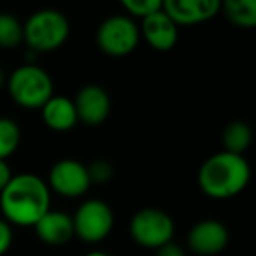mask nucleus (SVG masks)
<instances>
[{"mask_svg": "<svg viewBox=\"0 0 256 256\" xmlns=\"http://www.w3.org/2000/svg\"><path fill=\"white\" fill-rule=\"evenodd\" d=\"M156 256H186V254H184V249H182L181 246L170 240L156 249Z\"/></svg>", "mask_w": 256, "mask_h": 256, "instance_id": "22", "label": "nucleus"}, {"mask_svg": "<svg viewBox=\"0 0 256 256\" xmlns=\"http://www.w3.org/2000/svg\"><path fill=\"white\" fill-rule=\"evenodd\" d=\"M88 170V176H90V182H98V184H104L107 182L110 178H112V165L106 160H96L93 164H90L86 167Z\"/></svg>", "mask_w": 256, "mask_h": 256, "instance_id": "20", "label": "nucleus"}, {"mask_svg": "<svg viewBox=\"0 0 256 256\" xmlns=\"http://www.w3.org/2000/svg\"><path fill=\"white\" fill-rule=\"evenodd\" d=\"M12 174H11V167L6 160H0V192L6 188L9 181H11Z\"/></svg>", "mask_w": 256, "mask_h": 256, "instance_id": "23", "label": "nucleus"}, {"mask_svg": "<svg viewBox=\"0 0 256 256\" xmlns=\"http://www.w3.org/2000/svg\"><path fill=\"white\" fill-rule=\"evenodd\" d=\"M36 234L42 242L51 246L67 244L74 235V224L72 216L62 212V210H48L36 224Z\"/></svg>", "mask_w": 256, "mask_h": 256, "instance_id": "13", "label": "nucleus"}, {"mask_svg": "<svg viewBox=\"0 0 256 256\" xmlns=\"http://www.w3.org/2000/svg\"><path fill=\"white\" fill-rule=\"evenodd\" d=\"M23 40V23L9 12H0V48H16Z\"/></svg>", "mask_w": 256, "mask_h": 256, "instance_id": "18", "label": "nucleus"}, {"mask_svg": "<svg viewBox=\"0 0 256 256\" xmlns=\"http://www.w3.org/2000/svg\"><path fill=\"white\" fill-rule=\"evenodd\" d=\"M50 186L36 174L12 176L0 192V210L9 224L34 226L50 210Z\"/></svg>", "mask_w": 256, "mask_h": 256, "instance_id": "1", "label": "nucleus"}, {"mask_svg": "<svg viewBox=\"0 0 256 256\" xmlns=\"http://www.w3.org/2000/svg\"><path fill=\"white\" fill-rule=\"evenodd\" d=\"M139 32L153 50L168 51L178 42V25L164 12V9L146 16Z\"/></svg>", "mask_w": 256, "mask_h": 256, "instance_id": "12", "label": "nucleus"}, {"mask_svg": "<svg viewBox=\"0 0 256 256\" xmlns=\"http://www.w3.org/2000/svg\"><path fill=\"white\" fill-rule=\"evenodd\" d=\"M252 139L251 128L244 121H232L223 130V151L234 154H242L249 148Z\"/></svg>", "mask_w": 256, "mask_h": 256, "instance_id": "16", "label": "nucleus"}, {"mask_svg": "<svg viewBox=\"0 0 256 256\" xmlns=\"http://www.w3.org/2000/svg\"><path fill=\"white\" fill-rule=\"evenodd\" d=\"M72 224H74V235H78L82 242L95 244L104 240L112 230V209L102 200H86L72 216Z\"/></svg>", "mask_w": 256, "mask_h": 256, "instance_id": "7", "label": "nucleus"}, {"mask_svg": "<svg viewBox=\"0 0 256 256\" xmlns=\"http://www.w3.org/2000/svg\"><path fill=\"white\" fill-rule=\"evenodd\" d=\"M140 39L139 26L130 16L114 14L106 18L96 30V44L110 56H124L132 53Z\"/></svg>", "mask_w": 256, "mask_h": 256, "instance_id": "6", "label": "nucleus"}, {"mask_svg": "<svg viewBox=\"0 0 256 256\" xmlns=\"http://www.w3.org/2000/svg\"><path fill=\"white\" fill-rule=\"evenodd\" d=\"M251 168L242 154L228 151L209 156L198 170V186L210 198H230L248 186Z\"/></svg>", "mask_w": 256, "mask_h": 256, "instance_id": "2", "label": "nucleus"}, {"mask_svg": "<svg viewBox=\"0 0 256 256\" xmlns=\"http://www.w3.org/2000/svg\"><path fill=\"white\" fill-rule=\"evenodd\" d=\"M84 256H110V254H107V252H104V251H92Z\"/></svg>", "mask_w": 256, "mask_h": 256, "instance_id": "24", "label": "nucleus"}, {"mask_svg": "<svg viewBox=\"0 0 256 256\" xmlns=\"http://www.w3.org/2000/svg\"><path fill=\"white\" fill-rule=\"evenodd\" d=\"M8 90L16 104L28 109H40L53 96V79L39 65L25 64L11 72Z\"/></svg>", "mask_w": 256, "mask_h": 256, "instance_id": "3", "label": "nucleus"}, {"mask_svg": "<svg viewBox=\"0 0 256 256\" xmlns=\"http://www.w3.org/2000/svg\"><path fill=\"white\" fill-rule=\"evenodd\" d=\"M40 114L46 123L54 132H68L78 123V114L72 98L65 95H53L42 107Z\"/></svg>", "mask_w": 256, "mask_h": 256, "instance_id": "14", "label": "nucleus"}, {"mask_svg": "<svg viewBox=\"0 0 256 256\" xmlns=\"http://www.w3.org/2000/svg\"><path fill=\"white\" fill-rule=\"evenodd\" d=\"M228 244V230L218 220H202L192 226L188 234V248L195 254L214 256Z\"/></svg>", "mask_w": 256, "mask_h": 256, "instance_id": "9", "label": "nucleus"}, {"mask_svg": "<svg viewBox=\"0 0 256 256\" xmlns=\"http://www.w3.org/2000/svg\"><path fill=\"white\" fill-rule=\"evenodd\" d=\"M220 11H223L224 16L237 26L252 28L256 25L254 0H226V2H221Z\"/></svg>", "mask_w": 256, "mask_h": 256, "instance_id": "15", "label": "nucleus"}, {"mask_svg": "<svg viewBox=\"0 0 256 256\" xmlns=\"http://www.w3.org/2000/svg\"><path fill=\"white\" fill-rule=\"evenodd\" d=\"M176 232L174 220L165 210L156 207H144L137 210L130 221V235L137 244L150 249H158L160 246L172 240Z\"/></svg>", "mask_w": 256, "mask_h": 256, "instance_id": "5", "label": "nucleus"}, {"mask_svg": "<svg viewBox=\"0 0 256 256\" xmlns=\"http://www.w3.org/2000/svg\"><path fill=\"white\" fill-rule=\"evenodd\" d=\"M48 186H51L60 195L72 198V196L84 195L92 182H90L86 165H82L78 160H72V158H64L51 167Z\"/></svg>", "mask_w": 256, "mask_h": 256, "instance_id": "8", "label": "nucleus"}, {"mask_svg": "<svg viewBox=\"0 0 256 256\" xmlns=\"http://www.w3.org/2000/svg\"><path fill=\"white\" fill-rule=\"evenodd\" d=\"M220 0H165L164 12L176 25H196L220 12Z\"/></svg>", "mask_w": 256, "mask_h": 256, "instance_id": "10", "label": "nucleus"}, {"mask_svg": "<svg viewBox=\"0 0 256 256\" xmlns=\"http://www.w3.org/2000/svg\"><path fill=\"white\" fill-rule=\"evenodd\" d=\"M0 84H4V76H2V72H0Z\"/></svg>", "mask_w": 256, "mask_h": 256, "instance_id": "25", "label": "nucleus"}, {"mask_svg": "<svg viewBox=\"0 0 256 256\" xmlns=\"http://www.w3.org/2000/svg\"><path fill=\"white\" fill-rule=\"evenodd\" d=\"M160 0H123V8L126 9L130 14L139 16V18H146V16L153 14V12L162 9Z\"/></svg>", "mask_w": 256, "mask_h": 256, "instance_id": "19", "label": "nucleus"}, {"mask_svg": "<svg viewBox=\"0 0 256 256\" xmlns=\"http://www.w3.org/2000/svg\"><path fill=\"white\" fill-rule=\"evenodd\" d=\"M20 124L11 118H0V160H8L20 146Z\"/></svg>", "mask_w": 256, "mask_h": 256, "instance_id": "17", "label": "nucleus"}, {"mask_svg": "<svg viewBox=\"0 0 256 256\" xmlns=\"http://www.w3.org/2000/svg\"><path fill=\"white\" fill-rule=\"evenodd\" d=\"M70 26L56 9L36 11L23 25V40L36 51H53L67 40Z\"/></svg>", "mask_w": 256, "mask_h": 256, "instance_id": "4", "label": "nucleus"}, {"mask_svg": "<svg viewBox=\"0 0 256 256\" xmlns=\"http://www.w3.org/2000/svg\"><path fill=\"white\" fill-rule=\"evenodd\" d=\"M12 244V228L6 220L0 218V256H4Z\"/></svg>", "mask_w": 256, "mask_h": 256, "instance_id": "21", "label": "nucleus"}, {"mask_svg": "<svg viewBox=\"0 0 256 256\" xmlns=\"http://www.w3.org/2000/svg\"><path fill=\"white\" fill-rule=\"evenodd\" d=\"M72 102L76 107L78 121L86 124H100L110 112V98L102 86H82Z\"/></svg>", "mask_w": 256, "mask_h": 256, "instance_id": "11", "label": "nucleus"}]
</instances>
